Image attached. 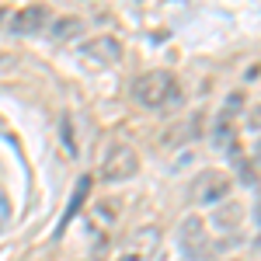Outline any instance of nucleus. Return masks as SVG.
<instances>
[{
	"mask_svg": "<svg viewBox=\"0 0 261 261\" xmlns=\"http://www.w3.org/2000/svg\"><path fill=\"white\" fill-rule=\"evenodd\" d=\"M178 98V81L167 70H146L143 77L133 81V101L140 108H164Z\"/></svg>",
	"mask_w": 261,
	"mask_h": 261,
	"instance_id": "f257e3e1",
	"label": "nucleus"
},
{
	"mask_svg": "<svg viewBox=\"0 0 261 261\" xmlns=\"http://www.w3.org/2000/svg\"><path fill=\"white\" fill-rule=\"evenodd\" d=\"M178 247L188 261H209L213 244H209V223L202 216H185L178 226Z\"/></svg>",
	"mask_w": 261,
	"mask_h": 261,
	"instance_id": "f03ea898",
	"label": "nucleus"
},
{
	"mask_svg": "<svg viewBox=\"0 0 261 261\" xmlns=\"http://www.w3.org/2000/svg\"><path fill=\"white\" fill-rule=\"evenodd\" d=\"M136 171H140V153H136L129 143H122V140L112 143L108 153H105V161H101V181L119 185V181L136 178Z\"/></svg>",
	"mask_w": 261,
	"mask_h": 261,
	"instance_id": "7ed1b4c3",
	"label": "nucleus"
},
{
	"mask_svg": "<svg viewBox=\"0 0 261 261\" xmlns=\"http://www.w3.org/2000/svg\"><path fill=\"white\" fill-rule=\"evenodd\" d=\"M157 251H161V226H140L122 241L115 261H153Z\"/></svg>",
	"mask_w": 261,
	"mask_h": 261,
	"instance_id": "20e7f679",
	"label": "nucleus"
},
{
	"mask_svg": "<svg viewBox=\"0 0 261 261\" xmlns=\"http://www.w3.org/2000/svg\"><path fill=\"white\" fill-rule=\"evenodd\" d=\"M188 195H192V202H199V205H220V202L230 199V174L209 167V171H202L199 178L192 181Z\"/></svg>",
	"mask_w": 261,
	"mask_h": 261,
	"instance_id": "39448f33",
	"label": "nucleus"
},
{
	"mask_svg": "<svg viewBox=\"0 0 261 261\" xmlns=\"http://www.w3.org/2000/svg\"><path fill=\"white\" fill-rule=\"evenodd\" d=\"M119 56H122V45H119V39H112V35H94L91 42L81 45V60L94 63V66H112Z\"/></svg>",
	"mask_w": 261,
	"mask_h": 261,
	"instance_id": "423d86ee",
	"label": "nucleus"
},
{
	"mask_svg": "<svg viewBox=\"0 0 261 261\" xmlns=\"http://www.w3.org/2000/svg\"><path fill=\"white\" fill-rule=\"evenodd\" d=\"M45 24H49V7L45 4H28V7L14 11L11 32L14 35H35V32H45Z\"/></svg>",
	"mask_w": 261,
	"mask_h": 261,
	"instance_id": "0eeeda50",
	"label": "nucleus"
},
{
	"mask_svg": "<svg viewBox=\"0 0 261 261\" xmlns=\"http://www.w3.org/2000/svg\"><path fill=\"white\" fill-rule=\"evenodd\" d=\"M241 220H244V209L241 202H220V209H216V226H220L223 233H237L241 230Z\"/></svg>",
	"mask_w": 261,
	"mask_h": 261,
	"instance_id": "6e6552de",
	"label": "nucleus"
},
{
	"mask_svg": "<svg viewBox=\"0 0 261 261\" xmlns=\"http://www.w3.org/2000/svg\"><path fill=\"white\" fill-rule=\"evenodd\" d=\"M87 188H91V178H81V181H77V188H73V195H70V205H66V213H63V220H60V230L73 220V216H77V209H81L84 199H87Z\"/></svg>",
	"mask_w": 261,
	"mask_h": 261,
	"instance_id": "1a4fd4ad",
	"label": "nucleus"
},
{
	"mask_svg": "<svg viewBox=\"0 0 261 261\" xmlns=\"http://www.w3.org/2000/svg\"><path fill=\"white\" fill-rule=\"evenodd\" d=\"M77 32H84V21L73 18V14H66V18H60L53 24V42H70Z\"/></svg>",
	"mask_w": 261,
	"mask_h": 261,
	"instance_id": "9d476101",
	"label": "nucleus"
},
{
	"mask_svg": "<svg viewBox=\"0 0 261 261\" xmlns=\"http://www.w3.org/2000/svg\"><path fill=\"white\" fill-rule=\"evenodd\" d=\"M251 125H254V129L261 125V108H258V112H251Z\"/></svg>",
	"mask_w": 261,
	"mask_h": 261,
	"instance_id": "9b49d317",
	"label": "nucleus"
},
{
	"mask_svg": "<svg viewBox=\"0 0 261 261\" xmlns=\"http://www.w3.org/2000/svg\"><path fill=\"white\" fill-rule=\"evenodd\" d=\"M4 21H7V11H4V7H0V24H4Z\"/></svg>",
	"mask_w": 261,
	"mask_h": 261,
	"instance_id": "f8f14e48",
	"label": "nucleus"
}]
</instances>
